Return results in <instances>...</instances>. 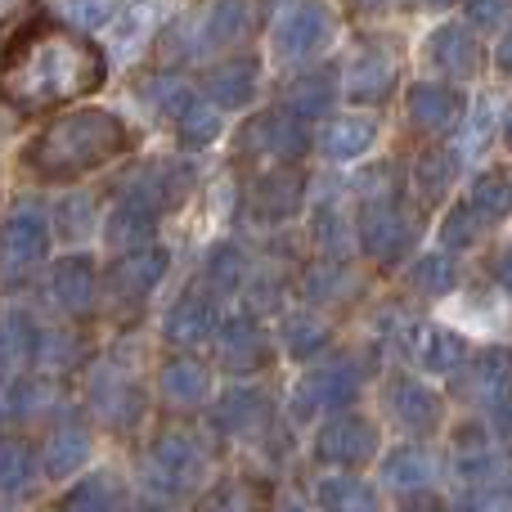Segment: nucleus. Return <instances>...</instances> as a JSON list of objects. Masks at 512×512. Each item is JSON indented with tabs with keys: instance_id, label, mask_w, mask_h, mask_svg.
<instances>
[{
	"instance_id": "nucleus-1",
	"label": "nucleus",
	"mask_w": 512,
	"mask_h": 512,
	"mask_svg": "<svg viewBox=\"0 0 512 512\" xmlns=\"http://www.w3.org/2000/svg\"><path fill=\"white\" fill-rule=\"evenodd\" d=\"M108 59L86 32L68 23L32 18L0 50V99L18 113H50L59 104L99 90Z\"/></svg>"
},
{
	"instance_id": "nucleus-2",
	"label": "nucleus",
	"mask_w": 512,
	"mask_h": 512,
	"mask_svg": "<svg viewBox=\"0 0 512 512\" xmlns=\"http://www.w3.org/2000/svg\"><path fill=\"white\" fill-rule=\"evenodd\" d=\"M131 149V126L108 108H77V113L50 122L32 144L23 149V162L32 167L36 180L68 185L90 171L117 162Z\"/></svg>"
},
{
	"instance_id": "nucleus-3",
	"label": "nucleus",
	"mask_w": 512,
	"mask_h": 512,
	"mask_svg": "<svg viewBox=\"0 0 512 512\" xmlns=\"http://www.w3.org/2000/svg\"><path fill=\"white\" fill-rule=\"evenodd\" d=\"M369 369H373V360L355 351H342L333 360L315 364L297 382V391H292V423H315V418L333 414V409H351V400L369 382Z\"/></svg>"
},
{
	"instance_id": "nucleus-4",
	"label": "nucleus",
	"mask_w": 512,
	"mask_h": 512,
	"mask_svg": "<svg viewBox=\"0 0 512 512\" xmlns=\"http://www.w3.org/2000/svg\"><path fill=\"white\" fill-rule=\"evenodd\" d=\"M207 481V445L185 427H167L153 436L149 454H144V486L149 495L162 499H185L203 490Z\"/></svg>"
},
{
	"instance_id": "nucleus-5",
	"label": "nucleus",
	"mask_w": 512,
	"mask_h": 512,
	"mask_svg": "<svg viewBox=\"0 0 512 512\" xmlns=\"http://www.w3.org/2000/svg\"><path fill=\"white\" fill-rule=\"evenodd\" d=\"M355 239H360L364 256H373L378 265H400L405 252L418 239V221L409 216L405 198L396 185L373 189L360 207V221H355Z\"/></svg>"
},
{
	"instance_id": "nucleus-6",
	"label": "nucleus",
	"mask_w": 512,
	"mask_h": 512,
	"mask_svg": "<svg viewBox=\"0 0 512 512\" xmlns=\"http://www.w3.org/2000/svg\"><path fill=\"white\" fill-rule=\"evenodd\" d=\"M171 270V252L162 243H140V248L117 252L108 274H99V297L113 315H135L144 301L158 292V283Z\"/></svg>"
},
{
	"instance_id": "nucleus-7",
	"label": "nucleus",
	"mask_w": 512,
	"mask_h": 512,
	"mask_svg": "<svg viewBox=\"0 0 512 512\" xmlns=\"http://www.w3.org/2000/svg\"><path fill=\"white\" fill-rule=\"evenodd\" d=\"M50 256V221L36 207H18L0 221V283L18 288L27 283Z\"/></svg>"
},
{
	"instance_id": "nucleus-8",
	"label": "nucleus",
	"mask_w": 512,
	"mask_h": 512,
	"mask_svg": "<svg viewBox=\"0 0 512 512\" xmlns=\"http://www.w3.org/2000/svg\"><path fill=\"white\" fill-rule=\"evenodd\" d=\"M306 149H310L306 122L283 113V108L252 117L239 131V158L256 162V167H292V162L306 158Z\"/></svg>"
},
{
	"instance_id": "nucleus-9",
	"label": "nucleus",
	"mask_w": 512,
	"mask_h": 512,
	"mask_svg": "<svg viewBox=\"0 0 512 512\" xmlns=\"http://www.w3.org/2000/svg\"><path fill=\"white\" fill-rule=\"evenodd\" d=\"M333 41V9L324 0H292L270 27V50L279 63H306Z\"/></svg>"
},
{
	"instance_id": "nucleus-10",
	"label": "nucleus",
	"mask_w": 512,
	"mask_h": 512,
	"mask_svg": "<svg viewBox=\"0 0 512 512\" xmlns=\"http://www.w3.org/2000/svg\"><path fill=\"white\" fill-rule=\"evenodd\" d=\"M86 405H90V414L104 418L113 432H135L144 409H149V400H144V387L131 373H122L117 364L104 360L86 373Z\"/></svg>"
},
{
	"instance_id": "nucleus-11",
	"label": "nucleus",
	"mask_w": 512,
	"mask_h": 512,
	"mask_svg": "<svg viewBox=\"0 0 512 512\" xmlns=\"http://www.w3.org/2000/svg\"><path fill=\"white\" fill-rule=\"evenodd\" d=\"M378 445H382V436L373 418L351 414V409H333V414H324V427L315 436V459L328 463V468L351 472V468L373 463Z\"/></svg>"
},
{
	"instance_id": "nucleus-12",
	"label": "nucleus",
	"mask_w": 512,
	"mask_h": 512,
	"mask_svg": "<svg viewBox=\"0 0 512 512\" xmlns=\"http://www.w3.org/2000/svg\"><path fill=\"white\" fill-rule=\"evenodd\" d=\"M216 342H221L216 346V360H221V369L230 373V378H256V373H265L274 360V346L252 310H239V315H230L225 324H216Z\"/></svg>"
},
{
	"instance_id": "nucleus-13",
	"label": "nucleus",
	"mask_w": 512,
	"mask_h": 512,
	"mask_svg": "<svg viewBox=\"0 0 512 512\" xmlns=\"http://www.w3.org/2000/svg\"><path fill=\"white\" fill-rule=\"evenodd\" d=\"M400 351H405L423 373H432V378H450V373H459L463 364H468L472 346H468V337L454 333V328L432 324V319H418V324H405Z\"/></svg>"
},
{
	"instance_id": "nucleus-14",
	"label": "nucleus",
	"mask_w": 512,
	"mask_h": 512,
	"mask_svg": "<svg viewBox=\"0 0 512 512\" xmlns=\"http://www.w3.org/2000/svg\"><path fill=\"white\" fill-rule=\"evenodd\" d=\"M45 297H50L54 310H63V315L81 319L95 310L99 301V265L90 252H72V256H59V261H50V270H45Z\"/></svg>"
},
{
	"instance_id": "nucleus-15",
	"label": "nucleus",
	"mask_w": 512,
	"mask_h": 512,
	"mask_svg": "<svg viewBox=\"0 0 512 512\" xmlns=\"http://www.w3.org/2000/svg\"><path fill=\"white\" fill-rule=\"evenodd\" d=\"M382 409H387V418H396V427H405L409 436H432V432H441V423H445V396L436 387H427V382L409 378V373L387 382Z\"/></svg>"
},
{
	"instance_id": "nucleus-16",
	"label": "nucleus",
	"mask_w": 512,
	"mask_h": 512,
	"mask_svg": "<svg viewBox=\"0 0 512 512\" xmlns=\"http://www.w3.org/2000/svg\"><path fill=\"white\" fill-rule=\"evenodd\" d=\"M216 324H221L216 292L203 288V283H189L167 306V315H162V337H167L171 346H180V351H189V346H203L207 337L216 333Z\"/></svg>"
},
{
	"instance_id": "nucleus-17",
	"label": "nucleus",
	"mask_w": 512,
	"mask_h": 512,
	"mask_svg": "<svg viewBox=\"0 0 512 512\" xmlns=\"http://www.w3.org/2000/svg\"><path fill=\"white\" fill-rule=\"evenodd\" d=\"M306 203V171L292 162V167H265L261 176L252 180V194H248V207H252V221L256 225H283L301 212Z\"/></svg>"
},
{
	"instance_id": "nucleus-18",
	"label": "nucleus",
	"mask_w": 512,
	"mask_h": 512,
	"mask_svg": "<svg viewBox=\"0 0 512 512\" xmlns=\"http://www.w3.org/2000/svg\"><path fill=\"white\" fill-rule=\"evenodd\" d=\"M212 432L230 436V441H256V436H270L274 427V405L261 387H230L221 400L212 405Z\"/></svg>"
},
{
	"instance_id": "nucleus-19",
	"label": "nucleus",
	"mask_w": 512,
	"mask_h": 512,
	"mask_svg": "<svg viewBox=\"0 0 512 512\" xmlns=\"http://www.w3.org/2000/svg\"><path fill=\"white\" fill-rule=\"evenodd\" d=\"M427 63H432L445 81H472L481 68H486V45L477 41L472 27L445 23L427 36Z\"/></svg>"
},
{
	"instance_id": "nucleus-20",
	"label": "nucleus",
	"mask_w": 512,
	"mask_h": 512,
	"mask_svg": "<svg viewBox=\"0 0 512 512\" xmlns=\"http://www.w3.org/2000/svg\"><path fill=\"white\" fill-rule=\"evenodd\" d=\"M396 81H400V68L387 45H364V50H355L342 72V90L355 104H382V99L396 90Z\"/></svg>"
},
{
	"instance_id": "nucleus-21",
	"label": "nucleus",
	"mask_w": 512,
	"mask_h": 512,
	"mask_svg": "<svg viewBox=\"0 0 512 512\" xmlns=\"http://www.w3.org/2000/svg\"><path fill=\"white\" fill-rule=\"evenodd\" d=\"M405 108H409V126L423 135H450L463 122V95L454 86H445V81H418V86H409Z\"/></svg>"
},
{
	"instance_id": "nucleus-22",
	"label": "nucleus",
	"mask_w": 512,
	"mask_h": 512,
	"mask_svg": "<svg viewBox=\"0 0 512 512\" xmlns=\"http://www.w3.org/2000/svg\"><path fill=\"white\" fill-rule=\"evenodd\" d=\"M248 23H252V0H207L194 36H189V54L230 50L234 41L248 36Z\"/></svg>"
},
{
	"instance_id": "nucleus-23",
	"label": "nucleus",
	"mask_w": 512,
	"mask_h": 512,
	"mask_svg": "<svg viewBox=\"0 0 512 512\" xmlns=\"http://www.w3.org/2000/svg\"><path fill=\"white\" fill-rule=\"evenodd\" d=\"M86 459H90V427H86V418L63 414L59 423L50 427V436H45L41 472L50 481H68L72 472L86 468Z\"/></svg>"
},
{
	"instance_id": "nucleus-24",
	"label": "nucleus",
	"mask_w": 512,
	"mask_h": 512,
	"mask_svg": "<svg viewBox=\"0 0 512 512\" xmlns=\"http://www.w3.org/2000/svg\"><path fill=\"white\" fill-rule=\"evenodd\" d=\"M256 90H261V63L248 59V54H239V59H225V63H216L212 72L203 77V95L212 99L216 108H248L252 99H256Z\"/></svg>"
},
{
	"instance_id": "nucleus-25",
	"label": "nucleus",
	"mask_w": 512,
	"mask_h": 512,
	"mask_svg": "<svg viewBox=\"0 0 512 512\" xmlns=\"http://www.w3.org/2000/svg\"><path fill=\"white\" fill-rule=\"evenodd\" d=\"M158 225H162L158 207H149L144 198L122 189V198L113 203V212H108V221H104V239L113 252H126V248H140V243L158 239Z\"/></svg>"
},
{
	"instance_id": "nucleus-26",
	"label": "nucleus",
	"mask_w": 512,
	"mask_h": 512,
	"mask_svg": "<svg viewBox=\"0 0 512 512\" xmlns=\"http://www.w3.org/2000/svg\"><path fill=\"white\" fill-rule=\"evenodd\" d=\"M189 189H194V167H185V162H149L140 176H131L126 194L144 198L149 207H158V212L167 216L171 207L185 203Z\"/></svg>"
},
{
	"instance_id": "nucleus-27",
	"label": "nucleus",
	"mask_w": 512,
	"mask_h": 512,
	"mask_svg": "<svg viewBox=\"0 0 512 512\" xmlns=\"http://www.w3.org/2000/svg\"><path fill=\"white\" fill-rule=\"evenodd\" d=\"M158 391L176 409H194L212 396V369L203 360H194V355H171L158 369Z\"/></svg>"
},
{
	"instance_id": "nucleus-28",
	"label": "nucleus",
	"mask_w": 512,
	"mask_h": 512,
	"mask_svg": "<svg viewBox=\"0 0 512 512\" xmlns=\"http://www.w3.org/2000/svg\"><path fill=\"white\" fill-rule=\"evenodd\" d=\"M41 481V454L27 436H0V495L23 499Z\"/></svg>"
},
{
	"instance_id": "nucleus-29",
	"label": "nucleus",
	"mask_w": 512,
	"mask_h": 512,
	"mask_svg": "<svg viewBox=\"0 0 512 512\" xmlns=\"http://www.w3.org/2000/svg\"><path fill=\"white\" fill-rule=\"evenodd\" d=\"M373 140H378V122L364 113H346V117H333V122L324 126L319 149H324L328 162H355L373 149Z\"/></svg>"
},
{
	"instance_id": "nucleus-30",
	"label": "nucleus",
	"mask_w": 512,
	"mask_h": 512,
	"mask_svg": "<svg viewBox=\"0 0 512 512\" xmlns=\"http://www.w3.org/2000/svg\"><path fill=\"white\" fill-rule=\"evenodd\" d=\"M382 490H396V495H414V490H432L436 481V463L423 445H400L382 459Z\"/></svg>"
},
{
	"instance_id": "nucleus-31",
	"label": "nucleus",
	"mask_w": 512,
	"mask_h": 512,
	"mask_svg": "<svg viewBox=\"0 0 512 512\" xmlns=\"http://www.w3.org/2000/svg\"><path fill=\"white\" fill-rule=\"evenodd\" d=\"M36 319L27 310H5L0 315V378H14L36 355Z\"/></svg>"
},
{
	"instance_id": "nucleus-32",
	"label": "nucleus",
	"mask_w": 512,
	"mask_h": 512,
	"mask_svg": "<svg viewBox=\"0 0 512 512\" xmlns=\"http://www.w3.org/2000/svg\"><path fill=\"white\" fill-rule=\"evenodd\" d=\"M279 342L292 360H315V355H324L328 346H333V328H328V319L315 315V310H292L279 324Z\"/></svg>"
},
{
	"instance_id": "nucleus-33",
	"label": "nucleus",
	"mask_w": 512,
	"mask_h": 512,
	"mask_svg": "<svg viewBox=\"0 0 512 512\" xmlns=\"http://www.w3.org/2000/svg\"><path fill=\"white\" fill-rule=\"evenodd\" d=\"M333 99H337L333 72H301L297 81H288L279 108L283 113H292V117H301V122H315V117H328Z\"/></svg>"
},
{
	"instance_id": "nucleus-34",
	"label": "nucleus",
	"mask_w": 512,
	"mask_h": 512,
	"mask_svg": "<svg viewBox=\"0 0 512 512\" xmlns=\"http://www.w3.org/2000/svg\"><path fill=\"white\" fill-rule=\"evenodd\" d=\"M319 512H382V499L369 481L351 477V472H333L315 486Z\"/></svg>"
},
{
	"instance_id": "nucleus-35",
	"label": "nucleus",
	"mask_w": 512,
	"mask_h": 512,
	"mask_svg": "<svg viewBox=\"0 0 512 512\" xmlns=\"http://www.w3.org/2000/svg\"><path fill=\"white\" fill-rule=\"evenodd\" d=\"M270 508V486L256 477H225L198 499L194 512H265Z\"/></svg>"
},
{
	"instance_id": "nucleus-36",
	"label": "nucleus",
	"mask_w": 512,
	"mask_h": 512,
	"mask_svg": "<svg viewBox=\"0 0 512 512\" xmlns=\"http://www.w3.org/2000/svg\"><path fill=\"white\" fill-rule=\"evenodd\" d=\"M63 512H131V495L113 472H90L86 481L68 490Z\"/></svg>"
},
{
	"instance_id": "nucleus-37",
	"label": "nucleus",
	"mask_w": 512,
	"mask_h": 512,
	"mask_svg": "<svg viewBox=\"0 0 512 512\" xmlns=\"http://www.w3.org/2000/svg\"><path fill=\"white\" fill-rule=\"evenodd\" d=\"M454 176H459V153L454 149H427V153H418L414 158V189H418V198H423L427 207L445 203Z\"/></svg>"
},
{
	"instance_id": "nucleus-38",
	"label": "nucleus",
	"mask_w": 512,
	"mask_h": 512,
	"mask_svg": "<svg viewBox=\"0 0 512 512\" xmlns=\"http://www.w3.org/2000/svg\"><path fill=\"white\" fill-rule=\"evenodd\" d=\"M301 292H306L310 306H342L360 292V279H355L346 265L328 261V265H315V270L301 274Z\"/></svg>"
},
{
	"instance_id": "nucleus-39",
	"label": "nucleus",
	"mask_w": 512,
	"mask_h": 512,
	"mask_svg": "<svg viewBox=\"0 0 512 512\" xmlns=\"http://www.w3.org/2000/svg\"><path fill=\"white\" fill-rule=\"evenodd\" d=\"M459 382H463L459 391L468 400H477V405L504 396V391H508V355H504V346H490V351H481L477 364H472V369L463 373Z\"/></svg>"
},
{
	"instance_id": "nucleus-40",
	"label": "nucleus",
	"mask_w": 512,
	"mask_h": 512,
	"mask_svg": "<svg viewBox=\"0 0 512 512\" xmlns=\"http://www.w3.org/2000/svg\"><path fill=\"white\" fill-rule=\"evenodd\" d=\"M243 279H248V252L239 248V243H216L212 252H207V261H203V288H212L216 297H225V292H239L243 288Z\"/></svg>"
},
{
	"instance_id": "nucleus-41",
	"label": "nucleus",
	"mask_w": 512,
	"mask_h": 512,
	"mask_svg": "<svg viewBox=\"0 0 512 512\" xmlns=\"http://www.w3.org/2000/svg\"><path fill=\"white\" fill-rule=\"evenodd\" d=\"M409 288L423 292V297H450L454 288H459V261H454V252H427L418 256L414 265L405 270Z\"/></svg>"
},
{
	"instance_id": "nucleus-42",
	"label": "nucleus",
	"mask_w": 512,
	"mask_h": 512,
	"mask_svg": "<svg viewBox=\"0 0 512 512\" xmlns=\"http://www.w3.org/2000/svg\"><path fill=\"white\" fill-rule=\"evenodd\" d=\"M171 122H176L185 149H207V144H216V135H221V108H216L212 99L194 95Z\"/></svg>"
},
{
	"instance_id": "nucleus-43",
	"label": "nucleus",
	"mask_w": 512,
	"mask_h": 512,
	"mask_svg": "<svg viewBox=\"0 0 512 512\" xmlns=\"http://www.w3.org/2000/svg\"><path fill=\"white\" fill-rule=\"evenodd\" d=\"M486 230H490V221L468 203V198H463V203H454L450 212H445L441 248H445V252H463V248H472V243L486 239Z\"/></svg>"
},
{
	"instance_id": "nucleus-44",
	"label": "nucleus",
	"mask_w": 512,
	"mask_h": 512,
	"mask_svg": "<svg viewBox=\"0 0 512 512\" xmlns=\"http://www.w3.org/2000/svg\"><path fill=\"white\" fill-rule=\"evenodd\" d=\"M50 405H54V387L36 378H14L0 391V418H36Z\"/></svg>"
},
{
	"instance_id": "nucleus-45",
	"label": "nucleus",
	"mask_w": 512,
	"mask_h": 512,
	"mask_svg": "<svg viewBox=\"0 0 512 512\" xmlns=\"http://www.w3.org/2000/svg\"><path fill=\"white\" fill-rule=\"evenodd\" d=\"M90 230H95V198L72 194V198H63V203L54 207V216H50V234H54V239L81 243V239H90Z\"/></svg>"
},
{
	"instance_id": "nucleus-46",
	"label": "nucleus",
	"mask_w": 512,
	"mask_h": 512,
	"mask_svg": "<svg viewBox=\"0 0 512 512\" xmlns=\"http://www.w3.org/2000/svg\"><path fill=\"white\" fill-rule=\"evenodd\" d=\"M41 369L50 373H68L81 364V337L68 333V328H50V333H36V355H32Z\"/></svg>"
},
{
	"instance_id": "nucleus-47",
	"label": "nucleus",
	"mask_w": 512,
	"mask_h": 512,
	"mask_svg": "<svg viewBox=\"0 0 512 512\" xmlns=\"http://www.w3.org/2000/svg\"><path fill=\"white\" fill-rule=\"evenodd\" d=\"M468 203L477 207L490 225H499L508 216V171H481L472 194H468Z\"/></svg>"
},
{
	"instance_id": "nucleus-48",
	"label": "nucleus",
	"mask_w": 512,
	"mask_h": 512,
	"mask_svg": "<svg viewBox=\"0 0 512 512\" xmlns=\"http://www.w3.org/2000/svg\"><path fill=\"white\" fill-rule=\"evenodd\" d=\"M54 9H59V18H63L68 27L95 32V27L113 23L117 9H122V0H54Z\"/></svg>"
},
{
	"instance_id": "nucleus-49",
	"label": "nucleus",
	"mask_w": 512,
	"mask_h": 512,
	"mask_svg": "<svg viewBox=\"0 0 512 512\" xmlns=\"http://www.w3.org/2000/svg\"><path fill=\"white\" fill-rule=\"evenodd\" d=\"M310 239H315L328 256H342L346 252L351 230H346V216L337 212V203H319L315 207V216H310Z\"/></svg>"
},
{
	"instance_id": "nucleus-50",
	"label": "nucleus",
	"mask_w": 512,
	"mask_h": 512,
	"mask_svg": "<svg viewBox=\"0 0 512 512\" xmlns=\"http://www.w3.org/2000/svg\"><path fill=\"white\" fill-rule=\"evenodd\" d=\"M144 99H149L162 117H176L180 108L194 99V86L180 77H153V81H144Z\"/></svg>"
},
{
	"instance_id": "nucleus-51",
	"label": "nucleus",
	"mask_w": 512,
	"mask_h": 512,
	"mask_svg": "<svg viewBox=\"0 0 512 512\" xmlns=\"http://www.w3.org/2000/svg\"><path fill=\"white\" fill-rule=\"evenodd\" d=\"M450 512H508L504 477H499V481H481V486H459V499H454Z\"/></svg>"
},
{
	"instance_id": "nucleus-52",
	"label": "nucleus",
	"mask_w": 512,
	"mask_h": 512,
	"mask_svg": "<svg viewBox=\"0 0 512 512\" xmlns=\"http://www.w3.org/2000/svg\"><path fill=\"white\" fill-rule=\"evenodd\" d=\"M468 23L477 32H495L508 23V0H468Z\"/></svg>"
},
{
	"instance_id": "nucleus-53",
	"label": "nucleus",
	"mask_w": 512,
	"mask_h": 512,
	"mask_svg": "<svg viewBox=\"0 0 512 512\" xmlns=\"http://www.w3.org/2000/svg\"><path fill=\"white\" fill-rule=\"evenodd\" d=\"M396 512H450V508H445V499L432 495V490H414V495H405V504Z\"/></svg>"
},
{
	"instance_id": "nucleus-54",
	"label": "nucleus",
	"mask_w": 512,
	"mask_h": 512,
	"mask_svg": "<svg viewBox=\"0 0 512 512\" xmlns=\"http://www.w3.org/2000/svg\"><path fill=\"white\" fill-rule=\"evenodd\" d=\"M472 144H481V149L490 144V113H486V108H481L477 122H472Z\"/></svg>"
},
{
	"instance_id": "nucleus-55",
	"label": "nucleus",
	"mask_w": 512,
	"mask_h": 512,
	"mask_svg": "<svg viewBox=\"0 0 512 512\" xmlns=\"http://www.w3.org/2000/svg\"><path fill=\"white\" fill-rule=\"evenodd\" d=\"M414 5H423V9H445V5H454V0H414Z\"/></svg>"
},
{
	"instance_id": "nucleus-56",
	"label": "nucleus",
	"mask_w": 512,
	"mask_h": 512,
	"mask_svg": "<svg viewBox=\"0 0 512 512\" xmlns=\"http://www.w3.org/2000/svg\"><path fill=\"white\" fill-rule=\"evenodd\" d=\"M135 512H167V508H158V504H144V508H135Z\"/></svg>"
},
{
	"instance_id": "nucleus-57",
	"label": "nucleus",
	"mask_w": 512,
	"mask_h": 512,
	"mask_svg": "<svg viewBox=\"0 0 512 512\" xmlns=\"http://www.w3.org/2000/svg\"><path fill=\"white\" fill-rule=\"evenodd\" d=\"M283 512H301V508H297V504H288V508H283Z\"/></svg>"
},
{
	"instance_id": "nucleus-58",
	"label": "nucleus",
	"mask_w": 512,
	"mask_h": 512,
	"mask_svg": "<svg viewBox=\"0 0 512 512\" xmlns=\"http://www.w3.org/2000/svg\"><path fill=\"white\" fill-rule=\"evenodd\" d=\"M0 512H18V508H9V504H0Z\"/></svg>"
},
{
	"instance_id": "nucleus-59",
	"label": "nucleus",
	"mask_w": 512,
	"mask_h": 512,
	"mask_svg": "<svg viewBox=\"0 0 512 512\" xmlns=\"http://www.w3.org/2000/svg\"><path fill=\"white\" fill-rule=\"evenodd\" d=\"M5 5H9V0H0V9H5Z\"/></svg>"
},
{
	"instance_id": "nucleus-60",
	"label": "nucleus",
	"mask_w": 512,
	"mask_h": 512,
	"mask_svg": "<svg viewBox=\"0 0 512 512\" xmlns=\"http://www.w3.org/2000/svg\"><path fill=\"white\" fill-rule=\"evenodd\" d=\"M122 5H126V0H122Z\"/></svg>"
}]
</instances>
